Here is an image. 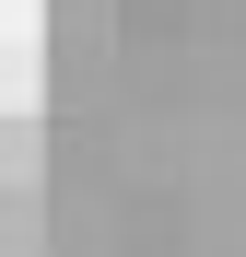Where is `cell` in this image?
<instances>
[{
  "instance_id": "obj_1",
  "label": "cell",
  "mask_w": 246,
  "mask_h": 257,
  "mask_svg": "<svg viewBox=\"0 0 246 257\" xmlns=\"http://www.w3.org/2000/svg\"><path fill=\"white\" fill-rule=\"evenodd\" d=\"M35 222H47V199L35 187H0V257H35Z\"/></svg>"
}]
</instances>
